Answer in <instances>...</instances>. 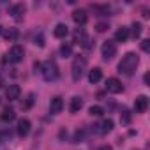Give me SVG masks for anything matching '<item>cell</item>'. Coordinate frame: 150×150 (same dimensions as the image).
<instances>
[{
  "label": "cell",
  "instance_id": "cell-1",
  "mask_svg": "<svg viewBox=\"0 0 150 150\" xmlns=\"http://www.w3.org/2000/svg\"><path fill=\"white\" fill-rule=\"evenodd\" d=\"M138 64H139V58H138L136 53H125L122 57V60L118 62V71L124 72V74H127V76H131V74L136 72Z\"/></svg>",
  "mask_w": 150,
  "mask_h": 150
},
{
  "label": "cell",
  "instance_id": "cell-2",
  "mask_svg": "<svg viewBox=\"0 0 150 150\" xmlns=\"http://www.w3.org/2000/svg\"><path fill=\"white\" fill-rule=\"evenodd\" d=\"M85 71H87V58L81 57V55H78L76 58L72 60V65H71V76H72V80L74 81L81 80Z\"/></svg>",
  "mask_w": 150,
  "mask_h": 150
},
{
  "label": "cell",
  "instance_id": "cell-3",
  "mask_svg": "<svg viewBox=\"0 0 150 150\" xmlns=\"http://www.w3.org/2000/svg\"><path fill=\"white\" fill-rule=\"evenodd\" d=\"M41 72H42V78L46 81H55L58 78V67L53 60H48V62L41 64Z\"/></svg>",
  "mask_w": 150,
  "mask_h": 150
},
{
  "label": "cell",
  "instance_id": "cell-4",
  "mask_svg": "<svg viewBox=\"0 0 150 150\" xmlns=\"http://www.w3.org/2000/svg\"><path fill=\"white\" fill-rule=\"evenodd\" d=\"M23 57H25V50H23L21 46H18V44H14V46L7 51V58H9V62H13V64H20V62L23 60Z\"/></svg>",
  "mask_w": 150,
  "mask_h": 150
},
{
  "label": "cell",
  "instance_id": "cell-5",
  "mask_svg": "<svg viewBox=\"0 0 150 150\" xmlns=\"http://www.w3.org/2000/svg\"><path fill=\"white\" fill-rule=\"evenodd\" d=\"M101 53H103V58H104V60H111V58L117 55V44H115L113 41H106V42H103Z\"/></svg>",
  "mask_w": 150,
  "mask_h": 150
},
{
  "label": "cell",
  "instance_id": "cell-6",
  "mask_svg": "<svg viewBox=\"0 0 150 150\" xmlns=\"http://www.w3.org/2000/svg\"><path fill=\"white\" fill-rule=\"evenodd\" d=\"M106 90L110 94H120L124 90V87H122V83H120L118 78H108L106 80Z\"/></svg>",
  "mask_w": 150,
  "mask_h": 150
},
{
  "label": "cell",
  "instance_id": "cell-7",
  "mask_svg": "<svg viewBox=\"0 0 150 150\" xmlns=\"http://www.w3.org/2000/svg\"><path fill=\"white\" fill-rule=\"evenodd\" d=\"M74 42L76 44H81V46H85V48H90V41H88V35H87V32L83 30V28H78L76 32H74Z\"/></svg>",
  "mask_w": 150,
  "mask_h": 150
},
{
  "label": "cell",
  "instance_id": "cell-8",
  "mask_svg": "<svg viewBox=\"0 0 150 150\" xmlns=\"http://www.w3.org/2000/svg\"><path fill=\"white\" fill-rule=\"evenodd\" d=\"M134 110L136 113H145L148 110V97L146 96H138L134 101Z\"/></svg>",
  "mask_w": 150,
  "mask_h": 150
},
{
  "label": "cell",
  "instance_id": "cell-9",
  "mask_svg": "<svg viewBox=\"0 0 150 150\" xmlns=\"http://www.w3.org/2000/svg\"><path fill=\"white\" fill-rule=\"evenodd\" d=\"M25 6L23 4H14L13 7H11V16H13V20L14 21H21L23 20V16H25Z\"/></svg>",
  "mask_w": 150,
  "mask_h": 150
},
{
  "label": "cell",
  "instance_id": "cell-10",
  "mask_svg": "<svg viewBox=\"0 0 150 150\" xmlns=\"http://www.w3.org/2000/svg\"><path fill=\"white\" fill-rule=\"evenodd\" d=\"M72 20L76 21L78 25H85L87 23V20H88V14H87V11L85 9H76L72 13Z\"/></svg>",
  "mask_w": 150,
  "mask_h": 150
},
{
  "label": "cell",
  "instance_id": "cell-11",
  "mask_svg": "<svg viewBox=\"0 0 150 150\" xmlns=\"http://www.w3.org/2000/svg\"><path fill=\"white\" fill-rule=\"evenodd\" d=\"M20 94H21V88H20L18 85H9L7 90H6V97H7L9 101H16V99L20 97Z\"/></svg>",
  "mask_w": 150,
  "mask_h": 150
},
{
  "label": "cell",
  "instance_id": "cell-12",
  "mask_svg": "<svg viewBox=\"0 0 150 150\" xmlns=\"http://www.w3.org/2000/svg\"><path fill=\"white\" fill-rule=\"evenodd\" d=\"M62 108H64V101H62V97H53L51 99V103H50V111L53 113V115H57V113H60L62 111Z\"/></svg>",
  "mask_w": 150,
  "mask_h": 150
},
{
  "label": "cell",
  "instance_id": "cell-13",
  "mask_svg": "<svg viewBox=\"0 0 150 150\" xmlns=\"http://www.w3.org/2000/svg\"><path fill=\"white\" fill-rule=\"evenodd\" d=\"M30 127H32L30 120H28V118H21V120L18 122V134H20V136H27V134L30 132Z\"/></svg>",
  "mask_w": 150,
  "mask_h": 150
},
{
  "label": "cell",
  "instance_id": "cell-14",
  "mask_svg": "<svg viewBox=\"0 0 150 150\" xmlns=\"http://www.w3.org/2000/svg\"><path fill=\"white\" fill-rule=\"evenodd\" d=\"M67 34H69V30H67V25H65V23H57V25H55L53 35H55L57 39H64Z\"/></svg>",
  "mask_w": 150,
  "mask_h": 150
},
{
  "label": "cell",
  "instance_id": "cell-15",
  "mask_svg": "<svg viewBox=\"0 0 150 150\" xmlns=\"http://www.w3.org/2000/svg\"><path fill=\"white\" fill-rule=\"evenodd\" d=\"M96 127H99V129H97L99 134H108V132L113 129V120H111V118H104V120H103L99 125H96Z\"/></svg>",
  "mask_w": 150,
  "mask_h": 150
},
{
  "label": "cell",
  "instance_id": "cell-16",
  "mask_svg": "<svg viewBox=\"0 0 150 150\" xmlns=\"http://www.w3.org/2000/svg\"><path fill=\"white\" fill-rule=\"evenodd\" d=\"M0 118H2V122H13V120L16 118V113H14L13 108L6 106V108L2 110V113H0Z\"/></svg>",
  "mask_w": 150,
  "mask_h": 150
},
{
  "label": "cell",
  "instance_id": "cell-17",
  "mask_svg": "<svg viewBox=\"0 0 150 150\" xmlns=\"http://www.w3.org/2000/svg\"><path fill=\"white\" fill-rule=\"evenodd\" d=\"M129 39V28L127 27H120L117 32H115V41L117 42H125Z\"/></svg>",
  "mask_w": 150,
  "mask_h": 150
},
{
  "label": "cell",
  "instance_id": "cell-18",
  "mask_svg": "<svg viewBox=\"0 0 150 150\" xmlns=\"http://www.w3.org/2000/svg\"><path fill=\"white\" fill-rule=\"evenodd\" d=\"M81 108H83V99L81 97H72L71 99V104H69V111L71 113H78Z\"/></svg>",
  "mask_w": 150,
  "mask_h": 150
},
{
  "label": "cell",
  "instance_id": "cell-19",
  "mask_svg": "<svg viewBox=\"0 0 150 150\" xmlns=\"http://www.w3.org/2000/svg\"><path fill=\"white\" fill-rule=\"evenodd\" d=\"M101 78H103V71H101L99 67H94V69L88 72V81H90V83H97V81H101Z\"/></svg>",
  "mask_w": 150,
  "mask_h": 150
},
{
  "label": "cell",
  "instance_id": "cell-20",
  "mask_svg": "<svg viewBox=\"0 0 150 150\" xmlns=\"http://www.w3.org/2000/svg\"><path fill=\"white\" fill-rule=\"evenodd\" d=\"M92 11L96 14H99V16H110V7L108 6H97V4H94L92 6Z\"/></svg>",
  "mask_w": 150,
  "mask_h": 150
},
{
  "label": "cell",
  "instance_id": "cell-21",
  "mask_svg": "<svg viewBox=\"0 0 150 150\" xmlns=\"http://www.w3.org/2000/svg\"><path fill=\"white\" fill-rule=\"evenodd\" d=\"M18 35H20L18 28H7V30H4V37H6L7 41H16Z\"/></svg>",
  "mask_w": 150,
  "mask_h": 150
},
{
  "label": "cell",
  "instance_id": "cell-22",
  "mask_svg": "<svg viewBox=\"0 0 150 150\" xmlns=\"http://www.w3.org/2000/svg\"><path fill=\"white\" fill-rule=\"evenodd\" d=\"M34 101H35V94H28L27 99L21 103V108H23V110H30V108L34 106Z\"/></svg>",
  "mask_w": 150,
  "mask_h": 150
},
{
  "label": "cell",
  "instance_id": "cell-23",
  "mask_svg": "<svg viewBox=\"0 0 150 150\" xmlns=\"http://www.w3.org/2000/svg\"><path fill=\"white\" fill-rule=\"evenodd\" d=\"M141 32H143V25H141L139 21H134V23H132V37L138 39V37L141 35Z\"/></svg>",
  "mask_w": 150,
  "mask_h": 150
},
{
  "label": "cell",
  "instance_id": "cell-24",
  "mask_svg": "<svg viewBox=\"0 0 150 150\" xmlns=\"http://www.w3.org/2000/svg\"><path fill=\"white\" fill-rule=\"evenodd\" d=\"M60 55H62V57H71V55H72V46H71L69 42H64V44L60 46Z\"/></svg>",
  "mask_w": 150,
  "mask_h": 150
},
{
  "label": "cell",
  "instance_id": "cell-25",
  "mask_svg": "<svg viewBox=\"0 0 150 150\" xmlns=\"http://www.w3.org/2000/svg\"><path fill=\"white\" fill-rule=\"evenodd\" d=\"M88 113H90L92 117H101V115L104 113V110H103L101 106H90V108H88Z\"/></svg>",
  "mask_w": 150,
  "mask_h": 150
},
{
  "label": "cell",
  "instance_id": "cell-26",
  "mask_svg": "<svg viewBox=\"0 0 150 150\" xmlns=\"http://www.w3.org/2000/svg\"><path fill=\"white\" fill-rule=\"evenodd\" d=\"M120 120H122V124H131V113H129V110H122V113H120Z\"/></svg>",
  "mask_w": 150,
  "mask_h": 150
},
{
  "label": "cell",
  "instance_id": "cell-27",
  "mask_svg": "<svg viewBox=\"0 0 150 150\" xmlns=\"http://www.w3.org/2000/svg\"><path fill=\"white\" fill-rule=\"evenodd\" d=\"M13 138V132L9 129H4V131H0V141H9Z\"/></svg>",
  "mask_w": 150,
  "mask_h": 150
},
{
  "label": "cell",
  "instance_id": "cell-28",
  "mask_svg": "<svg viewBox=\"0 0 150 150\" xmlns=\"http://www.w3.org/2000/svg\"><path fill=\"white\" fill-rule=\"evenodd\" d=\"M83 139H85V131H83V129H81V131L78 129L76 134H74V143H80V141H83Z\"/></svg>",
  "mask_w": 150,
  "mask_h": 150
},
{
  "label": "cell",
  "instance_id": "cell-29",
  "mask_svg": "<svg viewBox=\"0 0 150 150\" xmlns=\"http://www.w3.org/2000/svg\"><path fill=\"white\" fill-rule=\"evenodd\" d=\"M141 50H143L145 53L150 51V39H143V41H141Z\"/></svg>",
  "mask_w": 150,
  "mask_h": 150
},
{
  "label": "cell",
  "instance_id": "cell-30",
  "mask_svg": "<svg viewBox=\"0 0 150 150\" xmlns=\"http://www.w3.org/2000/svg\"><path fill=\"white\" fill-rule=\"evenodd\" d=\"M96 28H97V32H106L108 30V23H97Z\"/></svg>",
  "mask_w": 150,
  "mask_h": 150
},
{
  "label": "cell",
  "instance_id": "cell-31",
  "mask_svg": "<svg viewBox=\"0 0 150 150\" xmlns=\"http://www.w3.org/2000/svg\"><path fill=\"white\" fill-rule=\"evenodd\" d=\"M35 44H37V46H44V39H42L41 34H39V37H35Z\"/></svg>",
  "mask_w": 150,
  "mask_h": 150
},
{
  "label": "cell",
  "instance_id": "cell-32",
  "mask_svg": "<svg viewBox=\"0 0 150 150\" xmlns=\"http://www.w3.org/2000/svg\"><path fill=\"white\" fill-rule=\"evenodd\" d=\"M97 150H113V148H111L110 145H103V146H99Z\"/></svg>",
  "mask_w": 150,
  "mask_h": 150
},
{
  "label": "cell",
  "instance_id": "cell-33",
  "mask_svg": "<svg viewBox=\"0 0 150 150\" xmlns=\"http://www.w3.org/2000/svg\"><path fill=\"white\" fill-rule=\"evenodd\" d=\"M145 83H146V85H150V74H148V72L145 74Z\"/></svg>",
  "mask_w": 150,
  "mask_h": 150
},
{
  "label": "cell",
  "instance_id": "cell-34",
  "mask_svg": "<svg viewBox=\"0 0 150 150\" xmlns=\"http://www.w3.org/2000/svg\"><path fill=\"white\" fill-rule=\"evenodd\" d=\"M4 87V78H2V74H0V88Z\"/></svg>",
  "mask_w": 150,
  "mask_h": 150
},
{
  "label": "cell",
  "instance_id": "cell-35",
  "mask_svg": "<svg viewBox=\"0 0 150 150\" xmlns=\"http://www.w3.org/2000/svg\"><path fill=\"white\" fill-rule=\"evenodd\" d=\"M2 32H4V28H2V25H0V34H2Z\"/></svg>",
  "mask_w": 150,
  "mask_h": 150
},
{
  "label": "cell",
  "instance_id": "cell-36",
  "mask_svg": "<svg viewBox=\"0 0 150 150\" xmlns=\"http://www.w3.org/2000/svg\"><path fill=\"white\" fill-rule=\"evenodd\" d=\"M134 150H136V148H134Z\"/></svg>",
  "mask_w": 150,
  "mask_h": 150
}]
</instances>
